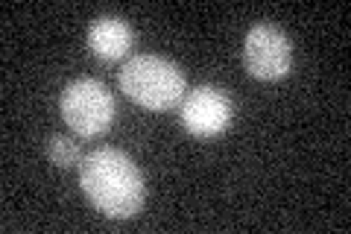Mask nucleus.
I'll return each instance as SVG.
<instances>
[{
    "mask_svg": "<svg viewBox=\"0 0 351 234\" xmlns=\"http://www.w3.org/2000/svg\"><path fill=\"white\" fill-rule=\"evenodd\" d=\"M80 187L97 211L112 220L135 217L144 205V176L123 150L100 147L80 164Z\"/></svg>",
    "mask_w": 351,
    "mask_h": 234,
    "instance_id": "obj_1",
    "label": "nucleus"
},
{
    "mask_svg": "<svg viewBox=\"0 0 351 234\" xmlns=\"http://www.w3.org/2000/svg\"><path fill=\"white\" fill-rule=\"evenodd\" d=\"M120 88L149 111H170L184 100V73L176 62L152 53L129 56L120 68Z\"/></svg>",
    "mask_w": 351,
    "mask_h": 234,
    "instance_id": "obj_2",
    "label": "nucleus"
},
{
    "mask_svg": "<svg viewBox=\"0 0 351 234\" xmlns=\"http://www.w3.org/2000/svg\"><path fill=\"white\" fill-rule=\"evenodd\" d=\"M59 111L76 135L97 138L114 124V97L100 80H73L59 97Z\"/></svg>",
    "mask_w": 351,
    "mask_h": 234,
    "instance_id": "obj_3",
    "label": "nucleus"
},
{
    "mask_svg": "<svg viewBox=\"0 0 351 234\" xmlns=\"http://www.w3.org/2000/svg\"><path fill=\"white\" fill-rule=\"evenodd\" d=\"M246 71L255 80H281L293 68V44L278 24L261 21L246 32L243 44Z\"/></svg>",
    "mask_w": 351,
    "mask_h": 234,
    "instance_id": "obj_4",
    "label": "nucleus"
},
{
    "mask_svg": "<svg viewBox=\"0 0 351 234\" xmlns=\"http://www.w3.org/2000/svg\"><path fill=\"white\" fill-rule=\"evenodd\" d=\"M232 100L223 88L199 85L182 100V124L196 138H217L232 124Z\"/></svg>",
    "mask_w": 351,
    "mask_h": 234,
    "instance_id": "obj_5",
    "label": "nucleus"
},
{
    "mask_svg": "<svg viewBox=\"0 0 351 234\" xmlns=\"http://www.w3.org/2000/svg\"><path fill=\"white\" fill-rule=\"evenodd\" d=\"M132 27L126 24L123 18H97L91 27H88V47L97 59L103 62H114L120 56H126L132 47Z\"/></svg>",
    "mask_w": 351,
    "mask_h": 234,
    "instance_id": "obj_6",
    "label": "nucleus"
},
{
    "mask_svg": "<svg viewBox=\"0 0 351 234\" xmlns=\"http://www.w3.org/2000/svg\"><path fill=\"white\" fill-rule=\"evenodd\" d=\"M47 155H50V161L56 164V167H73V164L82 161L80 143H76L73 138H64V135H53V138H50Z\"/></svg>",
    "mask_w": 351,
    "mask_h": 234,
    "instance_id": "obj_7",
    "label": "nucleus"
}]
</instances>
